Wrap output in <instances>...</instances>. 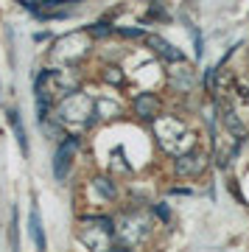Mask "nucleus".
<instances>
[{"mask_svg": "<svg viewBox=\"0 0 249 252\" xmlns=\"http://www.w3.org/2000/svg\"><path fill=\"white\" fill-rule=\"evenodd\" d=\"M149 45H152L154 51L162 56V59H168V62H179V59H182V54H179V51H174V48H171L165 39H160V36H149Z\"/></svg>", "mask_w": 249, "mask_h": 252, "instance_id": "f03ea898", "label": "nucleus"}, {"mask_svg": "<svg viewBox=\"0 0 249 252\" xmlns=\"http://www.w3.org/2000/svg\"><path fill=\"white\" fill-rule=\"evenodd\" d=\"M134 109H137V115L140 118H154V112H157V101H154L152 95H137V98H134Z\"/></svg>", "mask_w": 249, "mask_h": 252, "instance_id": "7ed1b4c3", "label": "nucleus"}, {"mask_svg": "<svg viewBox=\"0 0 249 252\" xmlns=\"http://www.w3.org/2000/svg\"><path fill=\"white\" fill-rule=\"evenodd\" d=\"M98 188H101V193H104V196H112V193H115V188H112V185H107V180H98Z\"/></svg>", "mask_w": 249, "mask_h": 252, "instance_id": "0eeeda50", "label": "nucleus"}, {"mask_svg": "<svg viewBox=\"0 0 249 252\" xmlns=\"http://www.w3.org/2000/svg\"><path fill=\"white\" fill-rule=\"evenodd\" d=\"M31 235H34L36 247H45V238H42V233H39V216H36V210H31Z\"/></svg>", "mask_w": 249, "mask_h": 252, "instance_id": "39448f33", "label": "nucleus"}, {"mask_svg": "<svg viewBox=\"0 0 249 252\" xmlns=\"http://www.w3.org/2000/svg\"><path fill=\"white\" fill-rule=\"evenodd\" d=\"M73 157H76V140H64L62 146H59V152H56V160H54V174L56 180H64L67 177V171H70L73 165Z\"/></svg>", "mask_w": 249, "mask_h": 252, "instance_id": "f257e3e1", "label": "nucleus"}, {"mask_svg": "<svg viewBox=\"0 0 249 252\" xmlns=\"http://www.w3.org/2000/svg\"><path fill=\"white\" fill-rule=\"evenodd\" d=\"M11 126H14V135H17L20 146H23V152H28V146H26V132H23V124L17 121V115L11 112Z\"/></svg>", "mask_w": 249, "mask_h": 252, "instance_id": "423d86ee", "label": "nucleus"}, {"mask_svg": "<svg viewBox=\"0 0 249 252\" xmlns=\"http://www.w3.org/2000/svg\"><path fill=\"white\" fill-rule=\"evenodd\" d=\"M56 3H64V0H48V3H45V6H56Z\"/></svg>", "mask_w": 249, "mask_h": 252, "instance_id": "6e6552de", "label": "nucleus"}, {"mask_svg": "<svg viewBox=\"0 0 249 252\" xmlns=\"http://www.w3.org/2000/svg\"><path fill=\"white\" fill-rule=\"evenodd\" d=\"M177 171L179 174H199L202 171V157H182V160H177Z\"/></svg>", "mask_w": 249, "mask_h": 252, "instance_id": "20e7f679", "label": "nucleus"}]
</instances>
